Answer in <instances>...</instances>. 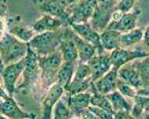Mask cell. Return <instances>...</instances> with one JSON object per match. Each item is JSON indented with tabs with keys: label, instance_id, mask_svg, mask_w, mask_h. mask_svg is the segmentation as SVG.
Masks as SVG:
<instances>
[{
	"label": "cell",
	"instance_id": "6da1fadb",
	"mask_svg": "<svg viewBox=\"0 0 149 119\" xmlns=\"http://www.w3.org/2000/svg\"><path fill=\"white\" fill-rule=\"evenodd\" d=\"M28 48V43L20 40L8 32L4 33L0 42L1 65L6 66L23 59L27 55Z\"/></svg>",
	"mask_w": 149,
	"mask_h": 119
},
{
	"label": "cell",
	"instance_id": "7a4b0ae2",
	"mask_svg": "<svg viewBox=\"0 0 149 119\" xmlns=\"http://www.w3.org/2000/svg\"><path fill=\"white\" fill-rule=\"evenodd\" d=\"M63 36V29L36 33L28 43L38 56H46L59 50Z\"/></svg>",
	"mask_w": 149,
	"mask_h": 119
},
{
	"label": "cell",
	"instance_id": "3957f363",
	"mask_svg": "<svg viewBox=\"0 0 149 119\" xmlns=\"http://www.w3.org/2000/svg\"><path fill=\"white\" fill-rule=\"evenodd\" d=\"M63 62V55L59 50L46 56H39L41 83L43 88L48 89L57 81L58 72Z\"/></svg>",
	"mask_w": 149,
	"mask_h": 119
},
{
	"label": "cell",
	"instance_id": "277c9868",
	"mask_svg": "<svg viewBox=\"0 0 149 119\" xmlns=\"http://www.w3.org/2000/svg\"><path fill=\"white\" fill-rule=\"evenodd\" d=\"M40 73V67L39 63L38 54L29 45L27 55L25 56V65L22 73L23 81L18 86H17L16 92L22 93L30 89L35 84Z\"/></svg>",
	"mask_w": 149,
	"mask_h": 119
},
{
	"label": "cell",
	"instance_id": "5b68a950",
	"mask_svg": "<svg viewBox=\"0 0 149 119\" xmlns=\"http://www.w3.org/2000/svg\"><path fill=\"white\" fill-rule=\"evenodd\" d=\"M118 2L112 1L105 4H98L95 7L89 23L99 33H103L111 21V17L116 10Z\"/></svg>",
	"mask_w": 149,
	"mask_h": 119
},
{
	"label": "cell",
	"instance_id": "8992f818",
	"mask_svg": "<svg viewBox=\"0 0 149 119\" xmlns=\"http://www.w3.org/2000/svg\"><path fill=\"white\" fill-rule=\"evenodd\" d=\"M25 65V58L19 62H14L1 69V75L3 79L4 88L6 93L10 96H14L16 92L17 81L23 73Z\"/></svg>",
	"mask_w": 149,
	"mask_h": 119
},
{
	"label": "cell",
	"instance_id": "52a82bcc",
	"mask_svg": "<svg viewBox=\"0 0 149 119\" xmlns=\"http://www.w3.org/2000/svg\"><path fill=\"white\" fill-rule=\"evenodd\" d=\"M33 4L43 14H48L67 23L70 12L62 0H32Z\"/></svg>",
	"mask_w": 149,
	"mask_h": 119
},
{
	"label": "cell",
	"instance_id": "ba28073f",
	"mask_svg": "<svg viewBox=\"0 0 149 119\" xmlns=\"http://www.w3.org/2000/svg\"><path fill=\"white\" fill-rule=\"evenodd\" d=\"M0 112L2 115L11 119L36 118V115L32 113H26L20 108L17 104L13 96L9 95L7 93L1 89V104Z\"/></svg>",
	"mask_w": 149,
	"mask_h": 119
},
{
	"label": "cell",
	"instance_id": "9c48e42d",
	"mask_svg": "<svg viewBox=\"0 0 149 119\" xmlns=\"http://www.w3.org/2000/svg\"><path fill=\"white\" fill-rule=\"evenodd\" d=\"M3 22L7 32L23 42L29 43L36 34L33 29H29L24 24L20 16L9 17Z\"/></svg>",
	"mask_w": 149,
	"mask_h": 119
},
{
	"label": "cell",
	"instance_id": "30bf717a",
	"mask_svg": "<svg viewBox=\"0 0 149 119\" xmlns=\"http://www.w3.org/2000/svg\"><path fill=\"white\" fill-rule=\"evenodd\" d=\"M149 56V51H130L123 47H118L111 51V58L112 62V69L118 71L120 68L126 65L133 60L144 58Z\"/></svg>",
	"mask_w": 149,
	"mask_h": 119
},
{
	"label": "cell",
	"instance_id": "8fae6325",
	"mask_svg": "<svg viewBox=\"0 0 149 119\" xmlns=\"http://www.w3.org/2000/svg\"><path fill=\"white\" fill-rule=\"evenodd\" d=\"M68 25L75 32V33L81 36V38L88 41L92 43L97 48V54L104 53L105 51L103 50L100 42V33L95 31L91 26L89 22L86 23H69Z\"/></svg>",
	"mask_w": 149,
	"mask_h": 119
},
{
	"label": "cell",
	"instance_id": "7c38bea8",
	"mask_svg": "<svg viewBox=\"0 0 149 119\" xmlns=\"http://www.w3.org/2000/svg\"><path fill=\"white\" fill-rule=\"evenodd\" d=\"M69 9L70 16L68 20L69 23H86L92 18L95 6L86 0H79L78 2Z\"/></svg>",
	"mask_w": 149,
	"mask_h": 119
},
{
	"label": "cell",
	"instance_id": "4fadbf2b",
	"mask_svg": "<svg viewBox=\"0 0 149 119\" xmlns=\"http://www.w3.org/2000/svg\"><path fill=\"white\" fill-rule=\"evenodd\" d=\"M65 88L62 84L56 81L47 89L46 95L42 102L43 104V119L52 118V111L57 102L65 92Z\"/></svg>",
	"mask_w": 149,
	"mask_h": 119
},
{
	"label": "cell",
	"instance_id": "5bb4252c",
	"mask_svg": "<svg viewBox=\"0 0 149 119\" xmlns=\"http://www.w3.org/2000/svg\"><path fill=\"white\" fill-rule=\"evenodd\" d=\"M73 30L68 24L66 28L63 29V36L60 43L59 51L64 62H76L79 58L77 49L73 39Z\"/></svg>",
	"mask_w": 149,
	"mask_h": 119
},
{
	"label": "cell",
	"instance_id": "9a60e30c",
	"mask_svg": "<svg viewBox=\"0 0 149 119\" xmlns=\"http://www.w3.org/2000/svg\"><path fill=\"white\" fill-rule=\"evenodd\" d=\"M91 70L92 81H97L112 69L111 54H96L88 62Z\"/></svg>",
	"mask_w": 149,
	"mask_h": 119
},
{
	"label": "cell",
	"instance_id": "2e32d148",
	"mask_svg": "<svg viewBox=\"0 0 149 119\" xmlns=\"http://www.w3.org/2000/svg\"><path fill=\"white\" fill-rule=\"evenodd\" d=\"M141 14V9L135 8L130 12L124 13L118 21L111 22L106 29L116 30L121 33H127L136 27V22ZM105 29V30H106Z\"/></svg>",
	"mask_w": 149,
	"mask_h": 119
},
{
	"label": "cell",
	"instance_id": "e0dca14e",
	"mask_svg": "<svg viewBox=\"0 0 149 119\" xmlns=\"http://www.w3.org/2000/svg\"><path fill=\"white\" fill-rule=\"evenodd\" d=\"M65 24H67V23L63 20L48 14H43L42 17L34 23L33 29L36 33L55 32L61 29Z\"/></svg>",
	"mask_w": 149,
	"mask_h": 119
},
{
	"label": "cell",
	"instance_id": "ac0fdd59",
	"mask_svg": "<svg viewBox=\"0 0 149 119\" xmlns=\"http://www.w3.org/2000/svg\"><path fill=\"white\" fill-rule=\"evenodd\" d=\"M73 39L77 49L80 62L88 63L97 54L98 51L96 47L79 36L74 31L73 33Z\"/></svg>",
	"mask_w": 149,
	"mask_h": 119
},
{
	"label": "cell",
	"instance_id": "d6986e66",
	"mask_svg": "<svg viewBox=\"0 0 149 119\" xmlns=\"http://www.w3.org/2000/svg\"><path fill=\"white\" fill-rule=\"evenodd\" d=\"M118 74L121 80L130 84L136 90L141 89L144 85L140 70L131 65H123L118 70Z\"/></svg>",
	"mask_w": 149,
	"mask_h": 119
},
{
	"label": "cell",
	"instance_id": "ffe728a7",
	"mask_svg": "<svg viewBox=\"0 0 149 119\" xmlns=\"http://www.w3.org/2000/svg\"><path fill=\"white\" fill-rule=\"evenodd\" d=\"M118 81V71L111 69L104 76L98 79L97 81H94V84L100 93L103 95H108L109 93L117 90Z\"/></svg>",
	"mask_w": 149,
	"mask_h": 119
},
{
	"label": "cell",
	"instance_id": "44dd1931",
	"mask_svg": "<svg viewBox=\"0 0 149 119\" xmlns=\"http://www.w3.org/2000/svg\"><path fill=\"white\" fill-rule=\"evenodd\" d=\"M91 96L92 93L87 91L75 95H69L67 105L72 111L73 115L77 117L82 111L91 105Z\"/></svg>",
	"mask_w": 149,
	"mask_h": 119
},
{
	"label": "cell",
	"instance_id": "7402d4cb",
	"mask_svg": "<svg viewBox=\"0 0 149 119\" xmlns=\"http://www.w3.org/2000/svg\"><path fill=\"white\" fill-rule=\"evenodd\" d=\"M122 33L116 30L106 29L100 33V42L104 51H113L121 47L120 36Z\"/></svg>",
	"mask_w": 149,
	"mask_h": 119
},
{
	"label": "cell",
	"instance_id": "603a6c76",
	"mask_svg": "<svg viewBox=\"0 0 149 119\" xmlns=\"http://www.w3.org/2000/svg\"><path fill=\"white\" fill-rule=\"evenodd\" d=\"M91 93H92V96H91V105L95 106H98L100 108L106 110L108 112L111 113L114 115L115 114V111L113 109V106L111 105V102L109 100L108 97L107 95H103L100 92H98V90L96 89L94 82L92 81L91 84Z\"/></svg>",
	"mask_w": 149,
	"mask_h": 119
},
{
	"label": "cell",
	"instance_id": "cb8c5ba5",
	"mask_svg": "<svg viewBox=\"0 0 149 119\" xmlns=\"http://www.w3.org/2000/svg\"><path fill=\"white\" fill-rule=\"evenodd\" d=\"M76 62H63L57 74V81L62 84L65 91L70 86L75 73Z\"/></svg>",
	"mask_w": 149,
	"mask_h": 119
},
{
	"label": "cell",
	"instance_id": "d4e9b609",
	"mask_svg": "<svg viewBox=\"0 0 149 119\" xmlns=\"http://www.w3.org/2000/svg\"><path fill=\"white\" fill-rule=\"evenodd\" d=\"M144 32L141 28H136L130 32L122 33L120 36L121 47L127 48L140 43L141 40H143Z\"/></svg>",
	"mask_w": 149,
	"mask_h": 119
},
{
	"label": "cell",
	"instance_id": "484cf974",
	"mask_svg": "<svg viewBox=\"0 0 149 119\" xmlns=\"http://www.w3.org/2000/svg\"><path fill=\"white\" fill-rule=\"evenodd\" d=\"M107 95L111 105L113 106L114 111H125L131 112L133 106L131 105L127 100L125 99V95H123L118 90H115L114 92L109 93Z\"/></svg>",
	"mask_w": 149,
	"mask_h": 119
},
{
	"label": "cell",
	"instance_id": "4316f807",
	"mask_svg": "<svg viewBox=\"0 0 149 119\" xmlns=\"http://www.w3.org/2000/svg\"><path fill=\"white\" fill-rule=\"evenodd\" d=\"M132 100H133L134 105L131 111V114L134 118H137L139 117H141L144 112L148 114L149 97L140 95L137 94Z\"/></svg>",
	"mask_w": 149,
	"mask_h": 119
},
{
	"label": "cell",
	"instance_id": "83f0119b",
	"mask_svg": "<svg viewBox=\"0 0 149 119\" xmlns=\"http://www.w3.org/2000/svg\"><path fill=\"white\" fill-rule=\"evenodd\" d=\"M92 81L91 79L82 81H72L70 86L65 90V92H67L69 95H75L77 93L86 92L90 88Z\"/></svg>",
	"mask_w": 149,
	"mask_h": 119
},
{
	"label": "cell",
	"instance_id": "f1b7e54d",
	"mask_svg": "<svg viewBox=\"0 0 149 119\" xmlns=\"http://www.w3.org/2000/svg\"><path fill=\"white\" fill-rule=\"evenodd\" d=\"M72 117H73V114L69 106L65 105V103L62 100H58L54 106V118L68 119L71 118Z\"/></svg>",
	"mask_w": 149,
	"mask_h": 119
},
{
	"label": "cell",
	"instance_id": "f546056e",
	"mask_svg": "<svg viewBox=\"0 0 149 119\" xmlns=\"http://www.w3.org/2000/svg\"><path fill=\"white\" fill-rule=\"evenodd\" d=\"M92 80L91 77V70L88 63L79 62V65L75 70V73L72 81H82L85 80Z\"/></svg>",
	"mask_w": 149,
	"mask_h": 119
},
{
	"label": "cell",
	"instance_id": "4dcf8cb0",
	"mask_svg": "<svg viewBox=\"0 0 149 119\" xmlns=\"http://www.w3.org/2000/svg\"><path fill=\"white\" fill-rule=\"evenodd\" d=\"M117 90H118L122 95H125V97L130 98L131 100L133 99L135 95H137V90L134 88L133 86H131L130 84L125 83V81L118 77V84H117Z\"/></svg>",
	"mask_w": 149,
	"mask_h": 119
},
{
	"label": "cell",
	"instance_id": "1f68e13d",
	"mask_svg": "<svg viewBox=\"0 0 149 119\" xmlns=\"http://www.w3.org/2000/svg\"><path fill=\"white\" fill-rule=\"evenodd\" d=\"M88 109L92 111L93 114H95L97 118L100 119H112L114 118V115L108 112L106 110L98 107V106H95L90 105L88 106Z\"/></svg>",
	"mask_w": 149,
	"mask_h": 119
},
{
	"label": "cell",
	"instance_id": "d6a6232c",
	"mask_svg": "<svg viewBox=\"0 0 149 119\" xmlns=\"http://www.w3.org/2000/svg\"><path fill=\"white\" fill-rule=\"evenodd\" d=\"M136 3V0H120L117 5V9L123 13H127L134 9Z\"/></svg>",
	"mask_w": 149,
	"mask_h": 119
},
{
	"label": "cell",
	"instance_id": "836d02e7",
	"mask_svg": "<svg viewBox=\"0 0 149 119\" xmlns=\"http://www.w3.org/2000/svg\"><path fill=\"white\" fill-rule=\"evenodd\" d=\"M77 118H88V119H96V116L95 114L92 113V111H90L88 107L86 109H84V111H82L79 115L77 116Z\"/></svg>",
	"mask_w": 149,
	"mask_h": 119
},
{
	"label": "cell",
	"instance_id": "e575fe53",
	"mask_svg": "<svg viewBox=\"0 0 149 119\" xmlns=\"http://www.w3.org/2000/svg\"><path fill=\"white\" fill-rule=\"evenodd\" d=\"M114 118L116 119H129V118H134L130 112L125 111H116L114 114Z\"/></svg>",
	"mask_w": 149,
	"mask_h": 119
},
{
	"label": "cell",
	"instance_id": "d590c367",
	"mask_svg": "<svg viewBox=\"0 0 149 119\" xmlns=\"http://www.w3.org/2000/svg\"><path fill=\"white\" fill-rule=\"evenodd\" d=\"M143 43L149 51V25L145 29L143 36Z\"/></svg>",
	"mask_w": 149,
	"mask_h": 119
},
{
	"label": "cell",
	"instance_id": "8d00e7d4",
	"mask_svg": "<svg viewBox=\"0 0 149 119\" xmlns=\"http://www.w3.org/2000/svg\"><path fill=\"white\" fill-rule=\"evenodd\" d=\"M62 1H63V3L65 4L66 7L70 8L71 6H73V5H75L79 0H62Z\"/></svg>",
	"mask_w": 149,
	"mask_h": 119
},
{
	"label": "cell",
	"instance_id": "74e56055",
	"mask_svg": "<svg viewBox=\"0 0 149 119\" xmlns=\"http://www.w3.org/2000/svg\"><path fill=\"white\" fill-rule=\"evenodd\" d=\"M97 1L98 4H105V3H111L112 1H116V0H97Z\"/></svg>",
	"mask_w": 149,
	"mask_h": 119
},
{
	"label": "cell",
	"instance_id": "f35d334b",
	"mask_svg": "<svg viewBox=\"0 0 149 119\" xmlns=\"http://www.w3.org/2000/svg\"><path fill=\"white\" fill-rule=\"evenodd\" d=\"M6 0H1V4L6 5Z\"/></svg>",
	"mask_w": 149,
	"mask_h": 119
},
{
	"label": "cell",
	"instance_id": "ab89813d",
	"mask_svg": "<svg viewBox=\"0 0 149 119\" xmlns=\"http://www.w3.org/2000/svg\"><path fill=\"white\" fill-rule=\"evenodd\" d=\"M144 118H148V119H149V113L148 114H146V115H145V117H144Z\"/></svg>",
	"mask_w": 149,
	"mask_h": 119
},
{
	"label": "cell",
	"instance_id": "60d3db41",
	"mask_svg": "<svg viewBox=\"0 0 149 119\" xmlns=\"http://www.w3.org/2000/svg\"><path fill=\"white\" fill-rule=\"evenodd\" d=\"M116 1H117V2H118H118H119L120 0H116Z\"/></svg>",
	"mask_w": 149,
	"mask_h": 119
}]
</instances>
